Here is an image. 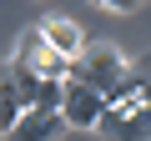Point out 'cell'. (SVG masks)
Instances as JSON below:
<instances>
[{"label":"cell","mask_w":151,"mask_h":141,"mask_svg":"<svg viewBox=\"0 0 151 141\" xmlns=\"http://www.w3.org/2000/svg\"><path fill=\"white\" fill-rule=\"evenodd\" d=\"M91 5H101V10H116V15H131V10H141V0H91Z\"/></svg>","instance_id":"8"},{"label":"cell","mask_w":151,"mask_h":141,"mask_svg":"<svg viewBox=\"0 0 151 141\" xmlns=\"http://www.w3.org/2000/svg\"><path fill=\"white\" fill-rule=\"evenodd\" d=\"M20 96H15V76H10V60H0V136H5L15 121H20Z\"/></svg>","instance_id":"6"},{"label":"cell","mask_w":151,"mask_h":141,"mask_svg":"<svg viewBox=\"0 0 151 141\" xmlns=\"http://www.w3.org/2000/svg\"><path fill=\"white\" fill-rule=\"evenodd\" d=\"M15 60H25L35 76H55V81H65V76H70V55H60V50L45 40V30H40V25L20 30V40H15Z\"/></svg>","instance_id":"2"},{"label":"cell","mask_w":151,"mask_h":141,"mask_svg":"<svg viewBox=\"0 0 151 141\" xmlns=\"http://www.w3.org/2000/svg\"><path fill=\"white\" fill-rule=\"evenodd\" d=\"M70 126H65V116L60 111H45V106H25L20 111V121L5 131L10 141H60Z\"/></svg>","instance_id":"4"},{"label":"cell","mask_w":151,"mask_h":141,"mask_svg":"<svg viewBox=\"0 0 151 141\" xmlns=\"http://www.w3.org/2000/svg\"><path fill=\"white\" fill-rule=\"evenodd\" d=\"M70 76L76 81H86V86H96L101 96L126 76V55L111 45V40H86V50L70 60Z\"/></svg>","instance_id":"1"},{"label":"cell","mask_w":151,"mask_h":141,"mask_svg":"<svg viewBox=\"0 0 151 141\" xmlns=\"http://www.w3.org/2000/svg\"><path fill=\"white\" fill-rule=\"evenodd\" d=\"M60 96H65V81H55V76H40L35 106H45V111H60Z\"/></svg>","instance_id":"7"},{"label":"cell","mask_w":151,"mask_h":141,"mask_svg":"<svg viewBox=\"0 0 151 141\" xmlns=\"http://www.w3.org/2000/svg\"><path fill=\"white\" fill-rule=\"evenodd\" d=\"M40 30H45V40L60 50V55H81L86 50V35H81V25H76V20H65V15H50V20H40Z\"/></svg>","instance_id":"5"},{"label":"cell","mask_w":151,"mask_h":141,"mask_svg":"<svg viewBox=\"0 0 151 141\" xmlns=\"http://www.w3.org/2000/svg\"><path fill=\"white\" fill-rule=\"evenodd\" d=\"M101 111H106V96H101L96 86H86V81L65 76V96H60V116H65V126H70V131H96Z\"/></svg>","instance_id":"3"}]
</instances>
